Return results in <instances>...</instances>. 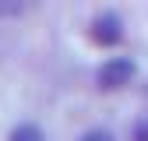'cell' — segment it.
<instances>
[{
	"label": "cell",
	"instance_id": "3",
	"mask_svg": "<svg viewBox=\"0 0 148 141\" xmlns=\"http://www.w3.org/2000/svg\"><path fill=\"white\" fill-rule=\"evenodd\" d=\"M7 141H46V131L39 127V123H18V127L7 134Z\"/></svg>",
	"mask_w": 148,
	"mask_h": 141
},
{
	"label": "cell",
	"instance_id": "1",
	"mask_svg": "<svg viewBox=\"0 0 148 141\" xmlns=\"http://www.w3.org/2000/svg\"><path fill=\"white\" fill-rule=\"evenodd\" d=\"M138 74V67L131 57H109L102 67H99V74H95V85L102 88V92H116V88L123 85H131Z\"/></svg>",
	"mask_w": 148,
	"mask_h": 141
},
{
	"label": "cell",
	"instance_id": "6",
	"mask_svg": "<svg viewBox=\"0 0 148 141\" xmlns=\"http://www.w3.org/2000/svg\"><path fill=\"white\" fill-rule=\"evenodd\" d=\"M131 141H148V113L131 127Z\"/></svg>",
	"mask_w": 148,
	"mask_h": 141
},
{
	"label": "cell",
	"instance_id": "5",
	"mask_svg": "<svg viewBox=\"0 0 148 141\" xmlns=\"http://www.w3.org/2000/svg\"><path fill=\"white\" fill-rule=\"evenodd\" d=\"M78 141H116V138H113V131H106V127H92V131H85Z\"/></svg>",
	"mask_w": 148,
	"mask_h": 141
},
{
	"label": "cell",
	"instance_id": "4",
	"mask_svg": "<svg viewBox=\"0 0 148 141\" xmlns=\"http://www.w3.org/2000/svg\"><path fill=\"white\" fill-rule=\"evenodd\" d=\"M39 7V0H0V18H21Z\"/></svg>",
	"mask_w": 148,
	"mask_h": 141
},
{
	"label": "cell",
	"instance_id": "2",
	"mask_svg": "<svg viewBox=\"0 0 148 141\" xmlns=\"http://www.w3.org/2000/svg\"><path fill=\"white\" fill-rule=\"evenodd\" d=\"M88 35H92V42L95 46H116L120 39H123V21H120V14H113V11H102V14H95L92 18V25H88Z\"/></svg>",
	"mask_w": 148,
	"mask_h": 141
}]
</instances>
